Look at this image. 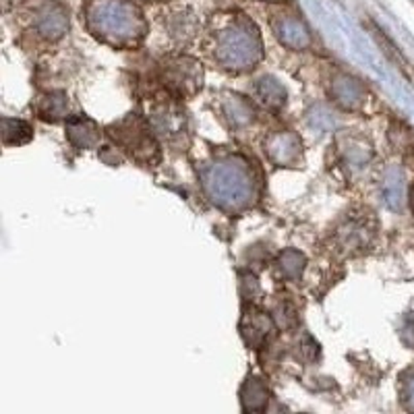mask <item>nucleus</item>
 Returning a JSON list of instances; mask_svg holds the SVG:
<instances>
[{"mask_svg": "<svg viewBox=\"0 0 414 414\" xmlns=\"http://www.w3.org/2000/svg\"><path fill=\"white\" fill-rule=\"evenodd\" d=\"M375 38L379 40V44H381V50H383L387 57H392V60L398 64V68H400L402 73H406V75H408V62H406V59L400 54V50H398V48H396V46H394V44H392V42H390V40L383 36V31L375 29Z\"/></svg>", "mask_w": 414, "mask_h": 414, "instance_id": "obj_1", "label": "nucleus"}]
</instances>
